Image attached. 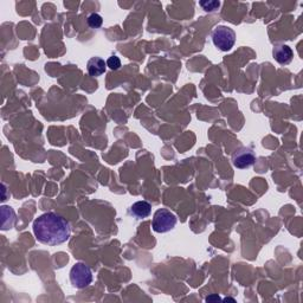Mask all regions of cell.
<instances>
[{
  "mask_svg": "<svg viewBox=\"0 0 303 303\" xmlns=\"http://www.w3.org/2000/svg\"><path fill=\"white\" fill-rule=\"evenodd\" d=\"M220 297L217 296V295H213V296H208L206 299V301H219Z\"/></svg>",
  "mask_w": 303,
  "mask_h": 303,
  "instance_id": "4fadbf2b",
  "label": "cell"
},
{
  "mask_svg": "<svg viewBox=\"0 0 303 303\" xmlns=\"http://www.w3.org/2000/svg\"><path fill=\"white\" fill-rule=\"evenodd\" d=\"M105 63H107V67H109L111 70H117L121 67V61H120V58L117 57V56H111V57L108 58V61L105 62Z\"/></svg>",
  "mask_w": 303,
  "mask_h": 303,
  "instance_id": "7c38bea8",
  "label": "cell"
},
{
  "mask_svg": "<svg viewBox=\"0 0 303 303\" xmlns=\"http://www.w3.org/2000/svg\"><path fill=\"white\" fill-rule=\"evenodd\" d=\"M102 23H103V19H102V17L100 16V14L93 13L88 17V25H89L91 29L101 28Z\"/></svg>",
  "mask_w": 303,
  "mask_h": 303,
  "instance_id": "30bf717a",
  "label": "cell"
},
{
  "mask_svg": "<svg viewBox=\"0 0 303 303\" xmlns=\"http://www.w3.org/2000/svg\"><path fill=\"white\" fill-rule=\"evenodd\" d=\"M272 56L279 64H289L293 61L294 54L288 45H278L273 49Z\"/></svg>",
  "mask_w": 303,
  "mask_h": 303,
  "instance_id": "8992f818",
  "label": "cell"
},
{
  "mask_svg": "<svg viewBox=\"0 0 303 303\" xmlns=\"http://www.w3.org/2000/svg\"><path fill=\"white\" fill-rule=\"evenodd\" d=\"M152 212V205L148 202H136L132 205L131 207V213L136 218H146L148 217Z\"/></svg>",
  "mask_w": 303,
  "mask_h": 303,
  "instance_id": "ba28073f",
  "label": "cell"
},
{
  "mask_svg": "<svg viewBox=\"0 0 303 303\" xmlns=\"http://www.w3.org/2000/svg\"><path fill=\"white\" fill-rule=\"evenodd\" d=\"M1 228L2 230H7L8 229V220L14 225L16 223V213L10 206H2L1 207Z\"/></svg>",
  "mask_w": 303,
  "mask_h": 303,
  "instance_id": "9c48e42d",
  "label": "cell"
},
{
  "mask_svg": "<svg viewBox=\"0 0 303 303\" xmlns=\"http://www.w3.org/2000/svg\"><path fill=\"white\" fill-rule=\"evenodd\" d=\"M255 160L256 157L254 152L249 148H243L240 149V151H238L236 154L234 155V159H232L235 167L240 169L248 168V167L251 166V165H254Z\"/></svg>",
  "mask_w": 303,
  "mask_h": 303,
  "instance_id": "5b68a950",
  "label": "cell"
},
{
  "mask_svg": "<svg viewBox=\"0 0 303 303\" xmlns=\"http://www.w3.org/2000/svg\"><path fill=\"white\" fill-rule=\"evenodd\" d=\"M176 224V217L174 213H172L170 211L166 210V208H160L157 212L154 213L153 217V230L159 234H165V232H168L174 229Z\"/></svg>",
  "mask_w": 303,
  "mask_h": 303,
  "instance_id": "3957f363",
  "label": "cell"
},
{
  "mask_svg": "<svg viewBox=\"0 0 303 303\" xmlns=\"http://www.w3.org/2000/svg\"><path fill=\"white\" fill-rule=\"evenodd\" d=\"M200 6L202 7V10L206 11V12H212V11H216L218 10L219 6H220V2L219 1H216V0H212V1H200L199 2Z\"/></svg>",
  "mask_w": 303,
  "mask_h": 303,
  "instance_id": "8fae6325",
  "label": "cell"
},
{
  "mask_svg": "<svg viewBox=\"0 0 303 303\" xmlns=\"http://www.w3.org/2000/svg\"><path fill=\"white\" fill-rule=\"evenodd\" d=\"M70 281L75 288L83 289L93 282V272L90 268L84 263H76L70 270Z\"/></svg>",
  "mask_w": 303,
  "mask_h": 303,
  "instance_id": "277c9868",
  "label": "cell"
},
{
  "mask_svg": "<svg viewBox=\"0 0 303 303\" xmlns=\"http://www.w3.org/2000/svg\"><path fill=\"white\" fill-rule=\"evenodd\" d=\"M225 301H232V302H235V300H234V299H225Z\"/></svg>",
  "mask_w": 303,
  "mask_h": 303,
  "instance_id": "5bb4252c",
  "label": "cell"
},
{
  "mask_svg": "<svg viewBox=\"0 0 303 303\" xmlns=\"http://www.w3.org/2000/svg\"><path fill=\"white\" fill-rule=\"evenodd\" d=\"M105 67H107V63H105L104 60L100 57L90 58L87 64L88 72H89L90 76H94V77H99L102 73H104Z\"/></svg>",
  "mask_w": 303,
  "mask_h": 303,
  "instance_id": "52a82bcc",
  "label": "cell"
},
{
  "mask_svg": "<svg viewBox=\"0 0 303 303\" xmlns=\"http://www.w3.org/2000/svg\"><path fill=\"white\" fill-rule=\"evenodd\" d=\"M34 234L38 242L46 245H60L69 239L71 230L69 223L63 217L48 212L34 220Z\"/></svg>",
  "mask_w": 303,
  "mask_h": 303,
  "instance_id": "6da1fadb",
  "label": "cell"
},
{
  "mask_svg": "<svg viewBox=\"0 0 303 303\" xmlns=\"http://www.w3.org/2000/svg\"><path fill=\"white\" fill-rule=\"evenodd\" d=\"M212 42L222 51H229L236 43V34L228 26H217L212 32Z\"/></svg>",
  "mask_w": 303,
  "mask_h": 303,
  "instance_id": "7a4b0ae2",
  "label": "cell"
}]
</instances>
